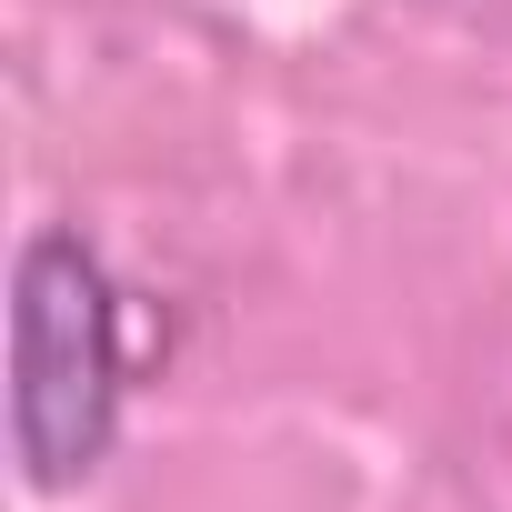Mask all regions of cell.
Instances as JSON below:
<instances>
[{"label":"cell","instance_id":"obj_1","mask_svg":"<svg viewBox=\"0 0 512 512\" xmlns=\"http://www.w3.org/2000/svg\"><path fill=\"white\" fill-rule=\"evenodd\" d=\"M121 422V302L81 231H41L11 282V432L41 492H71Z\"/></svg>","mask_w":512,"mask_h":512}]
</instances>
